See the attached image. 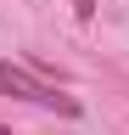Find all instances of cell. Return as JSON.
<instances>
[{
  "instance_id": "cell-2",
  "label": "cell",
  "mask_w": 129,
  "mask_h": 135,
  "mask_svg": "<svg viewBox=\"0 0 129 135\" xmlns=\"http://www.w3.org/2000/svg\"><path fill=\"white\" fill-rule=\"evenodd\" d=\"M73 17H79V23H90V17H95V0H73Z\"/></svg>"
},
{
  "instance_id": "cell-1",
  "label": "cell",
  "mask_w": 129,
  "mask_h": 135,
  "mask_svg": "<svg viewBox=\"0 0 129 135\" xmlns=\"http://www.w3.org/2000/svg\"><path fill=\"white\" fill-rule=\"evenodd\" d=\"M0 96H17V101H28V107L79 118V101H73V96H62L56 84H45L39 73H28V68H17V62H0Z\"/></svg>"
},
{
  "instance_id": "cell-3",
  "label": "cell",
  "mask_w": 129,
  "mask_h": 135,
  "mask_svg": "<svg viewBox=\"0 0 129 135\" xmlns=\"http://www.w3.org/2000/svg\"><path fill=\"white\" fill-rule=\"evenodd\" d=\"M0 135H6V129H0Z\"/></svg>"
}]
</instances>
